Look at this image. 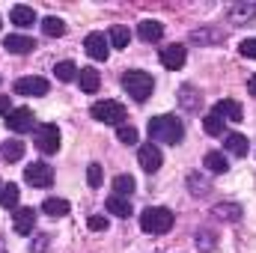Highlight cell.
<instances>
[{"label":"cell","instance_id":"6da1fadb","mask_svg":"<svg viewBox=\"0 0 256 253\" xmlns=\"http://www.w3.org/2000/svg\"><path fill=\"white\" fill-rule=\"evenodd\" d=\"M182 137H185V126H182L176 116H170V114H161V116L149 120V140L176 146Z\"/></svg>","mask_w":256,"mask_h":253},{"label":"cell","instance_id":"7a4b0ae2","mask_svg":"<svg viewBox=\"0 0 256 253\" xmlns=\"http://www.w3.org/2000/svg\"><path fill=\"white\" fill-rule=\"evenodd\" d=\"M173 212L164 208V206H149L143 214H140V230L143 232H152V236H164L173 230Z\"/></svg>","mask_w":256,"mask_h":253},{"label":"cell","instance_id":"3957f363","mask_svg":"<svg viewBox=\"0 0 256 253\" xmlns=\"http://www.w3.org/2000/svg\"><path fill=\"white\" fill-rule=\"evenodd\" d=\"M122 86H126V92L134 102H146L152 96V90H155V80L146 72H126L122 74Z\"/></svg>","mask_w":256,"mask_h":253},{"label":"cell","instance_id":"277c9868","mask_svg":"<svg viewBox=\"0 0 256 253\" xmlns=\"http://www.w3.org/2000/svg\"><path fill=\"white\" fill-rule=\"evenodd\" d=\"M92 120H98V122H104V126H126V108L120 104V102H110V98H104V102H96L92 104Z\"/></svg>","mask_w":256,"mask_h":253},{"label":"cell","instance_id":"5b68a950","mask_svg":"<svg viewBox=\"0 0 256 253\" xmlns=\"http://www.w3.org/2000/svg\"><path fill=\"white\" fill-rule=\"evenodd\" d=\"M36 146H39V152L54 155V152L60 149V128L54 126V122H42V126H36Z\"/></svg>","mask_w":256,"mask_h":253},{"label":"cell","instance_id":"8992f818","mask_svg":"<svg viewBox=\"0 0 256 253\" xmlns=\"http://www.w3.org/2000/svg\"><path fill=\"white\" fill-rule=\"evenodd\" d=\"M24 179H27L33 188H51V185H54V167L45 164V161H36V164L24 167Z\"/></svg>","mask_w":256,"mask_h":253},{"label":"cell","instance_id":"52a82bcc","mask_svg":"<svg viewBox=\"0 0 256 253\" xmlns=\"http://www.w3.org/2000/svg\"><path fill=\"white\" fill-rule=\"evenodd\" d=\"M6 126H9V131H15V134H24V131H33L36 128V116H33L30 108H12L6 114Z\"/></svg>","mask_w":256,"mask_h":253},{"label":"cell","instance_id":"ba28073f","mask_svg":"<svg viewBox=\"0 0 256 253\" xmlns=\"http://www.w3.org/2000/svg\"><path fill=\"white\" fill-rule=\"evenodd\" d=\"M137 161H140V167H143L146 173H158L164 158H161V149L149 140V143H143V146L137 149Z\"/></svg>","mask_w":256,"mask_h":253},{"label":"cell","instance_id":"9c48e42d","mask_svg":"<svg viewBox=\"0 0 256 253\" xmlns=\"http://www.w3.org/2000/svg\"><path fill=\"white\" fill-rule=\"evenodd\" d=\"M15 96H27V98L48 96V80L45 78H18L15 80Z\"/></svg>","mask_w":256,"mask_h":253},{"label":"cell","instance_id":"30bf717a","mask_svg":"<svg viewBox=\"0 0 256 253\" xmlns=\"http://www.w3.org/2000/svg\"><path fill=\"white\" fill-rule=\"evenodd\" d=\"M84 48L92 60H108V54H110V42L104 39V33H90L84 39Z\"/></svg>","mask_w":256,"mask_h":253},{"label":"cell","instance_id":"8fae6325","mask_svg":"<svg viewBox=\"0 0 256 253\" xmlns=\"http://www.w3.org/2000/svg\"><path fill=\"white\" fill-rule=\"evenodd\" d=\"M185 60H188L185 45H167V48H161V66H164V68L176 72V68L185 66Z\"/></svg>","mask_w":256,"mask_h":253},{"label":"cell","instance_id":"7c38bea8","mask_svg":"<svg viewBox=\"0 0 256 253\" xmlns=\"http://www.w3.org/2000/svg\"><path fill=\"white\" fill-rule=\"evenodd\" d=\"M214 114H218L224 122H242V120H244L242 104H238V102H232V98H220V102L214 104Z\"/></svg>","mask_w":256,"mask_h":253},{"label":"cell","instance_id":"4fadbf2b","mask_svg":"<svg viewBox=\"0 0 256 253\" xmlns=\"http://www.w3.org/2000/svg\"><path fill=\"white\" fill-rule=\"evenodd\" d=\"M36 230V208H18L15 212V232L18 236H30Z\"/></svg>","mask_w":256,"mask_h":253},{"label":"cell","instance_id":"5bb4252c","mask_svg":"<svg viewBox=\"0 0 256 253\" xmlns=\"http://www.w3.org/2000/svg\"><path fill=\"white\" fill-rule=\"evenodd\" d=\"M224 149H226L230 155H236V158H244V155L250 152V143H248L244 134H236V131H232V134L224 137Z\"/></svg>","mask_w":256,"mask_h":253},{"label":"cell","instance_id":"9a60e30c","mask_svg":"<svg viewBox=\"0 0 256 253\" xmlns=\"http://www.w3.org/2000/svg\"><path fill=\"white\" fill-rule=\"evenodd\" d=\"M78 80H80V90H84V92H90V96H92V92H98V86H102V74H98L92 66L80 68V72H78Z\"/></svg>","mask_w":256,"mask_h":253},{"label":"cell","instance_id":"2e32d148","mask_svg":"<svg viewBox=\"0 0 256 253\" xmlns=\"http://www.w3.org/2000/svg\"><path fill=\"white\" fill-rule=\"evenodd\" d=\"M12 24L21 27V30L33 27L36 24V9L33 6H12Z\"/></svg>","mask_w":256,"mask_h":253},{"label":"cell","instance_id":"e0dca14e","mask_svg":"<svg viewBox=\"0 0 256 253\" xmlns=\"http://www.w3.org/2000/svg\"><path fill=\"white\" fill-rule=\"evenodd\" d=\"M3 48H6L9 54H30V51L36 48V42H33L30 36H6Z\"/></svg>","mask_w":256,"mask_h":253},{"label":"cell","instance_id":"ac0fdd59","mask_svg":"<svg viewBox=\"0 0 256 253\" xmlns=\"http://www.w3.org/2000/svg\"><path fill=\"white\" fill-rule=\"evenodd\" d=\"M214 214H218L220 220H226V224H238L244 212H242L238 202H218V206H214Z\"/></svg>","mask_w":256,"mask_h":253},{"label":"cell","instance_id":"d6986e66","mask_svg":"<svg viewBox=\"0 0 256 253\" xmlns=\"http://www.w3.org/2000/svg\"><path fill=\"white\" fill-rule=\"evenodd\" d=\"M179 104H182L185 110H191V114H194V110H200V108H202V96H200L194 86L185 84V86L179 90Z\"/></svg>","mask_w":256,"mask_h":253},{"label":"cell","instance_id":"ffe728a7","mask_svg":"<svg viewBox=\"0 0 256 253\" xmlns=\"http://www.w3.org/2000/svg\"><path fill=\"white\" fill-rule=\"evenodd\" d=\"M137 33H140L143 42H158V39L164 36V24H161V21H140Z\"/></svg>","mask_w":256,"mask_h":253},{"label":"cell","instance_id":"44dd1931","mask_svg":"<svg viewBox=\"0 0 256 253\" xmlns=\"http://www.w3.org/2000/svg\"><path fill=\"white\" fill-rule=\"evenodd\" d=\"M202 167L208 170V173H226L230 170V164H226V158H224V152H206V158H202Z\"/></svg>","mask_w":256,"mask_h":253},{"label":"cell","instance_id":"7402d4cb","mask_svg":"<svg viewBox=\"0 0 256 253\" xmlns=\"http://www.w3.org/2000/svg\"><path fill=\"white\" fill-rule=\"evenodd\" d=\"M108 212L116 214V218H128V214H131V200H128V196L110 194V196H108Z\"/></svg>","mask_w":256,"mask_h":253},{"label":"cell","instance_id":"603a6c76","mask_svg":"<svg viewBox=\"0 0 256 253\" xmlns=\"http://www.w3.org/2000/svg\"><path fill=\"white\" fill-rule=\"evenodd\" d=\"M42 212L51 214V218H66V214H68V202L60 200V196H48V200L42 202Z\"/></svg>","mask_w":256,"mask_h":253},{"label":"cell","instance_id":"cb8c5ba5","mask_svg":"<svg viewBox=\"0 0 256 253\" xmlns=\"http://www.w3.org/2000/svg\"><path fill=\"white\" fill-rule=\"evenodd\" d=\"M137 188V182H134V176H128V173H120L116 179H114V194L116 196H131Z\"/></svg>","mask_w":256,"mask_h":253},{"label":"cell","instance_id":"d4e9b609","mask_svg":"<svg viewBox=\"0 0 256 253\" xmlns=\"http://www.w3.org/2000/svg\"><path fill=\"white\" fill-rule=\"evenodd\" d=\"M42 33H45V36H51V39L63 36V33H66V21H63V18H57V15H48V18L42 21Z\"/></svg>","mask_w":256,"mask_h":253},{"label":"cell","instance_id":"484cf974","mask_svg":"<svg viewBox=\"0 0 256 253\" xmlns=\"http://www.w3.org/2000/svg\"><path fill=\"white\" fill-rule=\"evenodd\" d=\"M18 200H21L18 185H12V182H9V185H3V188H0V206H3V208H15V206H18Z\"/></svg>","mask_w":256,"mask_h":253},{"label":"cell","instance_id":"4316f807","mask_svg":"<svg viewBox=\"0 0 256 253\" xmlns=\"http://www.w3.org/2000/svg\"><path fill=\"white\" fill-rule=\"evenodd\" d=\"M0 155H3L6 161H18V158H24V143H21V140H6V143L0 146Z\"/></svg>","mask_w":256,"mask_h":253},{"label":"cell","instance_id":"83f0119b","mask_svg":"<svg viewBox=\"0 0 256 253\" xmlns=\"http://www.w3.org/2000/svg\"><path fill=\"white\" fill-rule=\"evenodd\" d=\"M188 188H191L194 196H206V194L212 190V182H208L206 176H200V173H191V176H188Z\"/></svg>","mask_w":256,"mask_h":253},{"label":"cell","instance_id":"f1b7e54d","mask_svg":"<svg viewBox=\"0 0 256 253\" xmlns=\"http://www.w3.org/2000/svg\"><path fill=\"white\" fill-rule=\"evenodd\" d=\"M128 42H131L128 27H122V24H114V27H110V45H114V48H128Z\"/></svg>","mask_w":256,"mask_h":253},{"label":"cell","instance_id":"f546056e","mask_svg":"<svg viewBox=\"0 0 256 253\" xmlns=\"http://www.w3.org/2000/svg\"><path fill=\"white\" fill-rule=\"evenodd\" d=\"M78 72H80V68H78L74 63H68V60H63V63L54 66V74H57L60 80H66V84H68V80H74V78H78Z\"/></svg>","mask_w":256,"mask_h":253},{"label":"cell","instance_id":"4dcf8cb0","mask_svg":"<svg viewBox=\"0 0 256 253\" xmlns=\"http://www.w3.org/2000/svg\"><path fill=\"white\" fill-rule=\"evenodd\" d=\"M202 128H206V134H212V137H220V134H224V120H220V116L212 110V114L202 120Z\"/></svg>","mask_w":256,"mask_h":253},{"label":"cell","instance_id":"1f68e13d","mask_svg":"<svg viewBox=\"0 0 256 253\" xmlns=\"http://www.w3.org/2000/svg\"><path fill=\"white\" fill-rule=\"evenodd\" d=\"M191 39L194 42H218V39H224V33L220 30H194Z\"/></svg>","mask_w":256,"mask_h":253},{"label":"cell","instance_id":"d6a6232c","mask_svg":"<svg viewBox=\"0 0 256 253\" xmlns=\"http://www.w3.org/2000/svg\"><path fill=\"white\" fill-rule=\"evenodd\" d=\"M116 137H120L126 146H134V143H137V128L134 126H120L116 128Z\"/></svg>","mask_w":256,"mask_h":253},{"label":"cell","instance_id":"836d02e7","mask_svg":"<svg viewBox=\"0 0 256 253\" xmlns=\"http://www.w3.org/2000/svg\"><path fill=\"white\" fill-rule=\"evenodd\" d=\"M86 182H90V188L102 185V164H90L86 167Z\"/></svg>","mask_w":256,"mask_h":253},{"label":"cell","instance_id":"e575fe53","mask_svg":"<svg viewBox=\"0 0 256 253\" xmlns=\"http://www.w3.org/2000/svg\"><path fill=\"white\" fill-rule=\"evenodd\" d=\"M254 15H256V3L254 6H248V3L232 6V18H254Z\"/></svg>","mask_w":256,"mask_h":253},{"label":"cell","instance_id":"d590c367","mask_svg":"<svg viewBox=\"0 0 256 253\" xmlns=\"http://www.w3.org/2000/svg\"><path fill=\"white\" fill-rule=\"evenodd\" d=\"M238 51H242V57H250V60H256V39H244V42L238 45Z\"/></svg>","mask_w":256,"mask_h":253},{"label":"cell","instance_id":"8d00e7d4","mask_svg":"<svg viewBox=\"0 0 256 253\" xmlns=\"http://www.w3.org/2000/svg\"><path fill=\"white\" fill-rule=\"evenodd\" d=\"M214 236L212 232H196V248H202V250H212L214 248V242H212Z\"/></svg>","mask_w":256,"mask_h":253},{"label":"cell","instance_id":"74e56055","mask_svg":"<svg viewBox=\"0 0 256 253\" xmlns=\"http://www.w3.org/2000/svg\"><path fill=\"white\" fill-rule=\"evenodd\" d=\"M90 230H96V232H102V230H108V218H102V214H92L90 220Z\"/></svg>","mask_w":256,"mask_h":253},{"label":"cell","instance_id":"f35d334b","mask_svg":"<svg viewBox=\"0 0 256 253\" xmlns=\"http://www.w3.org/2000/svg\"><path fill=\"white\" fill-rule=\"evenodd\" d=\"M48 238H51V236H39L36 244H30V253H42L45 248H48Z\"/></svg>","mask_w":256,"mask_h":253},{"label":"cell","instance_id":"ab89813d","mask_svg":"<svg viewBox=\"0 0 256 253\" xmlns=\"http://www.w3.org/2000/svg\"><path fill=\"white\" fill-rule=\"evenodd\" d=\"M12 108H9V96H0V114H9Z\"/></svg>","mask_w":256,"mask_h":253},{"label":"cell","instance_id":"60d3db41","mask_svg":"<svg viewBox=\"0 0 256 253\" xmlns=\"http://www.w3.org/2000/svg\"><path fill=\"white\" fill-rule=\"evenodd\" d=\"M248 92L256 98V74H250V78H248Z\"/></svg>","mask_w":256,"mask_h":253},{"label":"cell","instance_id":"b9f144b4","mask_svg":"<svg viewBox=\"0 0 256 253\" xmlns=\"http://www.w3.org/2000/svg\"><path fill=\"white\" fill-rule=\"evenodd\" d=\"M0 188H3V185H0Z\"/></svg>","mask_w":256,"mask_h":253}]
</instances>
